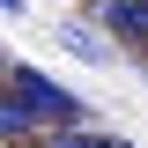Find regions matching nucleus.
Returning a JSON list of instances; mask_svg holds the SVG:
<instances>
[{
  "instance_id": "nucleus-1",
  "label": "nucleus",
  "mask_w": 148,
  "mask_h": 148,
  "mask_svg": "<svg viewBox=\"0 0 148 148\" xmlns=\"http://www.w3.org/2000/svg\"><path fill=\"white\" fill-rule=\"evenodd\" d=\"M8 89L37 111V126H82V96H74L67 82H52L45 67H22L15 59V67H8Z\"/></svg>"
},
{
  "instance_id": "nucleus-2",
  "label": "nucleus",
  "mask_w": 148,
  "mask_h": 148,
  "mask_svg": "<svg viewBox=\"0 0 148 148\" xmlns=\"http://www.w3.org/2000/svg\"><path fill=\"white\" fill-rule=\"evenodd\" d=\"M96 22H104L111 37H126L133 52L148 45V0H96Z\"/></svg>"
},
{
  "instance_id": "nucleus-3",
  "label": "nucleus",
  "mask_w": 148,
  "mask_h": 148,
  "mask_svg": "<svg viewBox=\"0 0 148 148\" xmlns=\"http://www.w3.org/2000/svg\"><path fill=\"white\" fill-rule=\"evenodd\" d=\"M30 133H45V126H37V111L22 104L15 89H0V141H30Z\"/></svg>"
},
{
  "instance_id": "nucleus-4",
  "label": "nucleus",
  "mask_w": 148,
  "mask_h": 148,
  "mask_svg": "<svg viewBox=\"0 0 148 148\" xmlns=\"http://www.w3.org/2000/svg\"><path fill=\"white\" fill-rule=\"evenodd\" d=\"M45 148H133V141L96 133V126H45Z\"/></svg>"
},
{
  "instance_id": "nucleus-5",
  "label": "nucleus",
  "mask_w": 148,
  "mask_h": 148,
  "mask_svg": "<svg viewBox=\"0 0 148 148\" xmlns=\"http://www.w3.org/2000/svg\"><path fill=\"white\" fill-rule=\"evenodd\" d=\"M59 45H67L74 59H89V67H104V59H111V45L89 30V22H59Z\"/></svg>"
},
{
  "instance_id": "nucleus-6",
  "label": "nucleus",
  "mask_w": 148,
  "mask_h": 148,
  "mask_svg": "<svg viewBox=\"0 0 148 148\" xmlns=\"http://www.w3.org/2000/svg\"><path fill=\"white\" fill-rule=\"evenodd\" d=\"M0 15H22V0H0Z\"/></svg>"
},
{
  "instance_id": "nucleus-7",
  "label": "nucleus",
  "mask_w": 148,
  "mask_h": 148,
  "mask_svg": "<svg viewBox=\"0 0 148 148\" xmlns=\"http://www.w3.org/2000/svg\"><path fill=\"white\" fill-rule=\"evenodd\" d=\"M0 67H8V59H0Z\"/></svg>"
}]
</instances>
